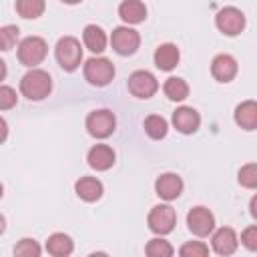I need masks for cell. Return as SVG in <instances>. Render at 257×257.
Listing matches in <instances>:
<instances>
[{"label":"cell","instance_id":"1","mask_svg":"<svg viewBox=\"0 0 257 257\" xmlns=\"http://www.w3.org/2000/svg\"><path fill=\"white\" fill-rule=\"evenodd\" d=\"M50 90H52V80L46 70L32 68L20 80V92L28 100H42L50 94Z\"/></svg>","mask_w":257,"mask_h":257},{"label":"cell","instance_id":"2","mask_svg":"<svg viewBox=\"0 0 257 257\" xmlns=\"http://www.w3.org/2000/svg\"><path fill=\"white\" fill-rule=\"evenodd\" d=\"M54 52H56L58 64L66 72L76 70L78 64H80V60H82V48H80V42L74 36H62L56 42V50Z\"/></svg>","mask_w":257,"mask_h":257},{"label":"cell","instance_id":"3","mask_svg":"<svg viewBox=\"0 0 257 257\" xmlns=\"http://www.w3.org/2000/svg\"><path fill=\"white\" fill-rule=\"evenodd\" d=\"M46 54H48V46H46V40L40 36H28L18 46V60L30 68L40 64L46 58Z\"/></svg>","mask_w":257,"mask_h":257},{"label":"cell","instance_id":"4","mask_svg":"<svg viewBox=\"0 0 257 257\" xmlns=\"http://www.w3.org/2000/svg\"><path fill=\"white\" fill-rule=\"evenodd\" d=\"M84 78L92 86H106L114 78V66L108 58H90L84 64Z\"/></svg>","mask_w":257,"mask_h":257},{"label":"cell","instance_id":"5","mask_svg":"<svg viewBox=\"0 0 257 257\" xmlns=\"http://www.w3.org/2000/svg\"><path fill=\"white\" fill-rule=\"evenodd\" d=\"M114 126H116V118L110 110L106 108H100V110H92L88 116H86V131L96 137V139H106L114 133Z\"/></svg>","mask_w":257,"mask_h":257},{"label":"cell","instance_id":"6","mask_svg":"<svg viewBox=\"0 0 257 257\" xmlns=\"http://www.w3.org/2000/svg\"><path fill=\"white\" fill-rule=\"evenodd\" d=\"M175 221H177V215H175V209L171 205H157L151 209L149 213V229L157 235H167L173 231L175 227Z\"/></svg>","mask_w":257,"mask_h":257},{"label":"cell","instance_id":"7","mask_svg":"<svg viewBox=\"0 0 257 257\" xmlns=\"http://www.w3.org/2000/svg\"><path fill=\"white\" fill-rule=\"evenodd\" d=\"M215 24H217V28H219L223 34H227V36H237V34L245 28V14H243L241 10L229 6V8H223V10L217 12Z\"/></svg>","mask_w":257,"mask_h":257},{"label":"cell","instance_id":"8","mask_svg":"<svg viewBox=\"0 0 257 257\" xmlns=\"http://www.w3.org/2000/svg\"><path fill=\"white\" fill-rule=\"evenodd\" d=\"M110 44H112L114 52H118L120 56H128V54L137 52V48L141 44V36L137 30H133L128 26H118V28H114V32L110 36Z\"/></svg>","mask_w":257,"mask_h":257},{"label":"cell","instance_id":"9","mask_svg":"<svg viewBox=\"0 0 257 257\" xmlns=\"http://www.w3.org/2000/svg\"><path fill=\"white\" fill-rule=\"evenodd\" d=\"M189 231L197 237H207L215 229V217L207 207H193L187 215Z\"/></svg>","mask_w":257,"mask_h":257},{"label":"cell","instance_id":"10","mask_svg":"<svg viewBox=\"0 0 257 257\" xmlns=\"http://www.w3.org/2000/svg\"><path fill=\"white\" fill-rule=\"evenodd\" d=\"M128 90L137 98H151L159 90V82L151 72L137 70L128 76Z\"/></svg>","mask_w":257,"mask_h":257},{"label":"cell","instance_id":"11","mask_svg":"<svg viewBox=\"0 0 257 257\" xmlns=\"http://www.w3.org/2000/svg\"><path fill=\"white\" fill-rule=\"evenodd\" d=\"M173 124H175V128H177L179 133L191 135V133H195V131L199 128L201 116H199V112H197L195 108H191V106H181V108H177V110L173 112Z\"/></svg>","mask_w":257,"mask_h":257},{"label":"cell","instance_id":"12","mask_svg":"<svg viewBox=\"0 0 257 257\" xmlns=\"http://www.w3.org/2000/svg\"><path fill=\"white\" fill-rule=\"evenodd\" d=\"M155 191H157V195H159L161 199L173 201V199H177V197L181 195V191H183V181H181V177L175 175V173H165V175H161V177L155 181Z\"/></svg>","mask_w":257,"mask_h":257},{"label":"cell","instance_id":"13","mask_svg":"<svg viewBox=\"0 0 257 257\" xmlns=\"http://www.w3.org/2000/svg\"><path fill=\"white\" fill-rule=\"evenodd\" d=\"M211 74L219 80V82H229L235 78L237 74V60L229 54H219L213 58L211 62Z\"/></svg>","mask_w":257,"mask_h":257},{"label":"cell","instance_id":"14","mask_svg":"<svg viewBox=\"0 0 257 257\" xmlns=\"http://www.w3.org/2000/svg\"><path fill=\"white\" fill-rule=\"evenodd\" d=\"M211 245H213V251L217 255H231V253H235L239 241H237V235L231 227H221L219 231H215Z\"/></svg>","mask_w":257,"mask_h":257},{"label":"cell","instance_id":"15","mask_svg":"<svg viewBox=\"0 0 257 257\" xmlns=\"http://www.w3.org/2000/svg\"><path fill=\"white\" fill-rule=\"evenodd\" d=\"M86 161H88V165L92 169L106 171V169H110L114 165V151L110 147H106V145H96V147H92L88 151Z\"/></svg>","mask_w":257,"mask_h":257},{"label":"cell","instance_id":"16","mask_svg":"<svg viewBox=\"0 0 257 257\" xmlns=\"http://www.w3.org/2000/svg\"><path fill=\"white\" fill-rule=\"evenodd\" d=\"M74 191H76V195L82 201L92 203V201H98L100 199V195H102V183L98 179H94V177H82V179L76 181Z\"/></svg>","mask_w":257,"mask_h":257},{"label":"cell","instance_id":"17","mask_svg":"<svg viewBox=\"0 0 257 257\" xmlns=\"http://www.w3.org/2000/svg\"><path fill=\"white\" fill-rule=\"evenodd\" d=\"M179 58H181L179 48H177L175 44H171V42L161 44V46L155 50V64H157V68H161V70H173V68L179 64Z\"/></svg>","mask_w":257,"mask_h":257},{"label":"cell","instance_id":"18","mask_svg":"<svg viewBox=\"0 0 257 257\" xmlns=\"http://www.w3.org/2000/svg\"><path fill=\"white\" fill-rule=\"evenodd\" d=\"M235 122L245 131H255L257 126V102L245 100L235 108Z\"/></svg>","mask_w":257,"mask_h":257},{"label":"cell","instance_id":"19","mask_svg":"<svg viewBox=\"0 0 257 257\" xmlns=\"http://www.w3.org/2000/svg\"><path fill=\"white\" fill-rule=\"evenodd\" d=\"M118 16L126 24H139L147 18V6L141 0H122L118 6Z\"/></svg>","mask_w":257,"mask_h":257},{"label":"cell","instance_id":"20","mask_svg":"<svg viewBox=\"0 0 257 257\" xmlns=\"http://www.w3.org/2000/svg\"><path fill=\"white\" fill-rule=\"evenodd\" d=\"M72 249H74L72 239L68 235H64V233H54L46 241V251L50 255H54V257H66V255L72 253Z\"/></svg>","mask_w":257,"mask_h":257},{"label":"cell","instance_id":"21","mask_svg":"<svg viewBox=\"0 0 257 257\" xmlns=\"http://www.w3.org/2000/svg\"><path fill=\"white\" fill-rule=\"evenodd\" d=\"M82 40H84L86 48L92 50V52H102L104 46H106V34H104L102 28L96 26V24H88V26H84Z\"/></svg>","mask_w":257,"mask_h":257},{"label":"cell","instance_id":"22","mask_svg":"<svg viewBox=\"0 0 257 257\" xmlns=\"http://www.w3.org/2000/svg\"><path fill=\"white\" fill-rule=\"evenodd\" d=\"M163 90H165V94H167L171 100H185V98L189 96V84H187L183 78H177V76L167 78Z\"/></svg>","mask_w":257,"mask_h":257},{"label":"cell","instance_id":"23","mask_svg":"<svg viewBox=\"0 0 257 257\" xmlns=\"http://www.w3.org/2000/svg\"><path fill=\"white\" fill-rule=\"evenodd\" d=\"M16 12L22 18H38L44 12V0H16Z\"/></svg>","mask_w":257,"mask_h":257},{"label":"cell","instance_id":"24","mask_svg":"<svg viewBox=\"0 0 257 257\" xmlns=\"http://www.w3.org/2000/svg\"><path fill=\"white\" fill-rule=\"evenodd\" d=\"M145 133L151 137V139H163L167 135V120L159 114H151L145 118Z\"/></svg>","mask_w":257,"mask_h":257},{"label":"cell","instance_id":"25","mask_svg":"<svg viewBox=\"0 0 257 257\" xmlns=\"http://www.w3.org/2000/svg\"><path fill=\"white\" fill-rule=\"evenodd\" d=\"M18 34H20L18 26H14V24L2 26V28H0V50H2V52L12 50L14 44H16V40H18Z\"/></svg>","mask_w":257,"mask_h":257},{"label":"cell","instance_id":"26","mask_svg":"<svg viewBox=\"0 0 257 257\" xmlns=\"http://www.w3.org/2000/svg\"><path fill=\"white\" fill-rule=\"evenodd\" d=\"M147 255L149 257H171L173 255V247L165 239H151L147 243Z\"/></svg>","mask_w":257,"mask_h":257},{"label":"cell","instance_id":"27","mask_svg":"<svg viewBox=\"0 0 257 257\" xmlns=\"http://www.w3.org/2000/svg\"><path fill=\"white\" fill-rule=\"evenodd\" d=\"M239 183L247 189H255L257 187V165L255 163H249L245 167H241L239 171Z\"/></svg>","mask_w":257,"mask_h":257},{"label":"cell","instance_id":"28","mask_svg":"<svg viewBox=\"0 0 257 257\" xmlns=\"http://www.w3.org/2000/svg\"><path fill=\"white\" fill-rule=\"evenodd\" d=\"M14 255H20V257H38L40 255V245L34 239H22L14 247Z\"/></svg>","mask_w":257,"mask_h":257},{"label":"cell","instance_id":"29","mask_svg":"<svg viewBox=\"0 0 257 257\" xmlns=\"http://www.w3.org/2000/svg\"><path fill=\"white\" fill-rule=\"evenodd\" d=\"M179 253H181L183 257H205V255L209 253V247L203 245L201 241H189V243H185V245L179 249Z\"/></svg>","mask_w":257,"mask_h":257},{"label":"cell","instance_id":"30","mask_svg":"<svg viewBox=\"0 0 257 257\" xmlns=\"http://www.w3.org/2000/svg\"><path fill=\"white\" fill-rule=\"evenodd\" d=\"M18 96L12 86H0V110H8L16 104Z\"/></svg>","mask_w":257,"mask_h":257},{"label":"cell","instance_id":"31","mask_svg":"<svg viewBox=\"0 0 257 257\" xmlns=\"http://www.w3.org/2000/svg\"><path fill=\"white\" fill-rule=\"evenodd\" d=\"M241 241H243V245H245L249 251H255V249H257V227H255V225L247 227V229L243 231V235H241Z\"/></svg>","mask_w":257,"mask_h":257},{"label":"cell","instance_id":"32","mask_svg":"<svg viewBox=\"0 0 257 257\" xmlns=\"http://www.w3.org/2000/svg\"><path fill=\"white\" fill-rule=\"evenodd\" d=\"M6 137H8V124H6V120L0 116V145L6 141Z\"/></svg>","mask_w":257,"mask_h":257},{"label":"cell","instance_id":"33","mask_svg":"<svg viewBox=\"0 0 257 257\" xmlns=\"http://www.w3.org/2000/svg\"><path fill=\"white\" fill-rule=\"evenodd\" d=\"M4 76H6V62L0 58V80H4Z\"/></svg>","mask_w":257,"mask_h":257},{"label":"cell","instance_id":"34","mask_svg":"<svg viewBox=\"0 0 257 257\" xmlns=\"http://www.w3.org/2000/svg\"><path fill=\"white\" fill-rule=\"evenodd\" d=\"M255 207H257V197L251 199V215H253V217H257V209H255Z\"/></svg>","mask_w":257,"mask_h":257},{"label":"cell","instance_id":"35","mask_svg":"<svg viewBox=\"0 0 257 257\" xmlns=\"http://www.w3.org/2000/svg\"><path fill=\"white\" fill-rule=\"evenodd\" d=\"M4 227H6V225H4V217H2V215H0V235H2V233H4Z\"/></svg>","mask_w":257,"mask_h":257},{"label":"cell","instance_id":"36","mask_svg":"<svg viewBox=\"0 0 257 257\" xmlns=\"http://www.w3.org/2000/svg\"><path fill=\"white\" fill-rule=\"evenodd\" d=\"M64 4H78V2H82V0H62Z\"/></svg>","mask_w":257,"mask_h":257},{"label":"cell","instance_id":"37","mask_svg":"<svg viewBox=\"0 0 257 257\" xmlns=\"http://www.w3.org/2000/svg\"><path fill=\"white\" fill-rule=\"evenodd\" d=\"M2 191H4V189H2V183H0V199H2Z\"/></svg>","mask_w":257,"mask_h":257}]
</instances>
